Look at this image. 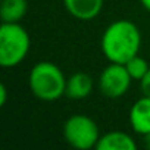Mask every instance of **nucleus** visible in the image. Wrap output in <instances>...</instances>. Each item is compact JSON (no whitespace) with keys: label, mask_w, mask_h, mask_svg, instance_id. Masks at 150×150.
<instances>
[{"label":"nucleus","mask_w":150,"mask_h":150,"mask_svg":"<svg viewBox=\"0 0 150 150\" xmlns=\"http://www.w3.org/2000/svg\"><path fill=\"white\" fill-rule=\"evenodd\" d=\"M100 49L108 62L125 65L131 57L140 54L141 33L132 21L116 19L105 28Z\"/></svg>","instance_id":"nucleus-1"},{"label":"nucleus","mask_w":150,"mask_h":150,"mask_svg":"<svg viewBox=\"0 0 150 150\" xmlns=\"http://www.w3.org/2000/svg\"><path fill=\"white\" fill-rule=\"evenodd\" d=\"M66 77L53 62L41 60L35 63L28 74V87L31 94L41 102H54L65 96Z\"/></svg>","instance_id":"nucleus-2"},{"label":"nucleus","mask_w":150,"mask_h":150,"mask_svg":"<svg viewBox=\"0 0 150 150\" xmlns=\"http://www.w3.org/2000/svg\"><path fill=\"white\" fill-rule=\"evenodd\" d=\"M31 49V38L21 22H2L0 25V65L15 68L21 65Z\"/></svg>","instance_id":"nucleus-3"},{"label":"nucleus","mask_w":150,"mask_h":150,"mask_svg":"<svg viewBox=\"0 0 150 150\" xmlns=\"http://www.w3.org/2000/svg\"><path fill=\"white\" fill-rule=\"evenodd\" d=\"M63 138L65 141L78 150L96 149V144L100 138V131L93 118L83 113L71 115L63 124Z\"/></svg>","instance_id":"nucleus-4"},{"label":"nucleus","mask_w":150,"mask_h":150,"mask_svg":"<svg viewBox=\"0 0 150 150\" xmlns=\"http://www.w3.org/2000/svg\"><path fill=\"white\" fill-rule=\"evenodd\" d=\"M134 80L128 74L124 63H113L109 62V65L100 72L97 86L99 91L109 99H121L124 97L129 88L131 83Z\"/></svg>","instance_id":"nucleus-5"},{"label":"nucleus","mask_w":150,"mask_h":150,"mask_svg":"<svg viewBox=\"0 0 150 150\" xmlns=\"http://www.w3.org/2000/svg\"><path fill=\"white\" fill-rule=\"evenodd\" d=\"M128 119L135 134L141 137L150 134V97L149 96L143 94L138 100L132 103Z\"/></svg>","instance_id":"nucleus-6"},{"label":"nucleus","mask_w":150,"mask_h":150,"mask_svg":"<svg viewBox=\"0 0 150 150\" xmlns=\"http://www.w3.org/2000/svg\"><path fill=\"white\" fill-rule=\"evenodd\" d=\"M65 11L78 21H91L103 9L105 0H62Z\"/></svg>","instance_id":"nucleus-7"},{"label":"nucleus","mask_w":150,"mask_h":150,"mask_svg":"<svg viewBox=\"0 0 150 150\" xmlns=\"http://www.w3.org/2000/svg\"><path fill=\"white\" fill-rule=\"evenodd\" d=\"M94 88V81L91 75L87 72H75L66 80V91L65 96L72 100L87 99Z\"/></svg>","instance_id":"nucleus-8"},{"label":"nucleus","mask_w":150,"mask_h":150,"mask_svg":"<svg viewBox=\"0 0 150 150\" xmlns=\"http://www.w3.org/2000/svg\"><path fill=\"white\" fill-rule=\"evenodd\" d=\"M137 141L125 131H108L102 134L96 149L97 150H137Z\"/></svg>","instance_id":"nucleus-9"},{"label":"nucleus","mask_w":150,"mask_h":150,"mask_svg":"<svg viewBox=\"0 0 150 150\" xmlns=\"http://www.w3.org/2000/svg\"><path fill=\"white\" fill-rule=\"evenodd\" d=\"M28 12V0H2L0 18L2 22H21Z\"/></svg>","instance_id":"nucleus-10"},{"label":"nucleus","mask_w":150,"mask_h":150,"mask_svg":"<svg viewBox=\"0 0 150 150\" xmlns=\"http://www.w3.org/2000/svg\"><path fill=\"white\" fill-rule=\"evenodd\" d=\"M125 68H127L128 74L131 75V78H132L134 81H141L146 75H147V72L150 71V65H149L147 60H146L143 56H140V54L131 57V59L125 63Z\"/></svg>","instance_id":"nucleus-11"},{"label":"nucleus","mask_w":150,"mask_h":150,"mask_svg":"<svg viewBox=\"0 0 150 150\" xmlns=\"http://www.w3.org/2000/svg\"><path fill=\"white\" fill-rule=\"evenodd\" d=\"M140 90L144 96H149L150 97V71L147 72V75L140 81Z\"/></svg>","instance_id":"nucleus-12"},{"label":"nucleus","mask_w":150,"mask_h":150,"mask_svg":"<svg viewBox=\"0 0 150 150\" xmlns=\"http://www.w3.org/2000/svg\"><path fill=\"white\" fill-rule=\"evenodd\" d=\"M8 102V88L5 84L0 86V106H5Z\"/></svg>","instance_id":"nucleus-13"},{"label":"nucleus","mask_w":150,"mask_h":150,"mask_svg":"<svg viewBox=\"0 0 150 150\" xmlns=\"http://www.w3.org/2000/svg\"><path fill=\"white\" fill-rule=\"evenodd\" d=\"M140 3L147 12H150V0H140Z\"/></svg>","instance_id":"nucleus-14"},{"label":"nucleus","mask_w":150,"mask_h":150,"mask_svg":"<svg viewBox=\"0 0 150 150\" xmlns=\"http://www.w3.org/2000/svg\"><path fill=\"white\" fill-rule=\"evenodd\" d=\"M143 143H144V146L150 150V134H147V135H143Z\"/></svg>","instance_id":"nucleus-15"}]
</instances>
